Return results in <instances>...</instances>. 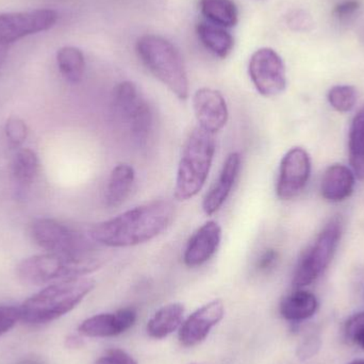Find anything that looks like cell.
I'll list each match as a JSON object with an SVG mask.
<instances>
[{
  "label": "cell",
  "mask_w": 364,
  "mask_h": 364,
  "mask_svg": "<svg viewBox=\"0 0 364 364\" xmlns=\"http://www.w3.org/2000/svg\"><path fill=\"white\" fill-rule=\"evenodd\" d=\"M184 306L168 304L160 308L147 324V333L154 339H164L181 328L183 323Z\"/></svg>",
  "instance_id": "d6986e66"
},
{
  "label": "cell",
  "mask_w": 364,
  "mask_h": 364,
  "mask_svg": "<svg viewBox=\"0 0 364 364\" xmlns=\"http://www.w3.org/2000/svg\"><path fill=\"white\" fill-rule=\"evenodd\" d=\"M193 108L198 127L210 134L220 132L228 121V108L224 96L216 90L203 87L193 96Z\"/></svg>",
  "instance_id": "7c38bea8"
},
{
  "label": "cell",
  "mask_w": 364,
  "mask_h": 364,
  "mask_svg": "<svg viewBox=\"0 0 364 364\" xmlns=\"http://www.w3.org/2000/svg\"><path fill=\"white\" fill-rule=\"evenodd\" d=\"M112 110L132 142L136 146L146 147L153 134L155 119L149 102L134 82L124 81L115 87Z\"/></svg>",
  "instance_id": "8992f818"
},
{
  "label": "cell",
  "mask_w": 364,
  "mask_h": 364,
  "mask_svg": "<svg viewBox=\"0 0 364 364\" xmlns=\"http://www.w3.org/2000/svg\"><path fill=\"white\" fill-rule=\"evenodd\" d=\"M278 254L274 250H267L261 255L258 261V269L262 272H267L275 267L277 262Z\"/></svg>",
  "instance_id": "1f68e13d"
},
{
  "label": "cell",
  "mask_w": 364,
  "mask_h": 364,
  "mask_svg": "<svg viewBox=\"0 0 364 364\" xmlns=\"http://www.w3.org/2000/svg\"><path fill=\"white\" fill-rule=\"evenodd\" d=\"M174 214L170 201H151L94 225L87 235L92 241L107 247H132L161 235L174 220Z\"/></svg>",
  "instance_id": "6da1fadb"
},
{
  "label": "cell",
  "mask_w": 364,
  "mask_h": 364,
  "mask_svg": "<svg viewBox=\"0 0 364 364\" xmlns=\"http://www.w3.org/2000/svg\"><path fill=\"white\" fill-rule=\"evenodd\" d=\"M66 344H68V348H76L81 346V340L75 337V336H72L66 340Z\"/></svg>",
  "instance_id": "e575fe53"
},
{
  "label": "cell",
  "mask_w": 364,
  "mask_h": 364,
  "mask_svg": "<svg viewBox=\"0 0 364 364\" xmlns=\"http://www.w3.org/2000/svg\"><path fill=\"white\" fill-rule=\"evenodd\" d=\"M102 261L95 255L92 256H70V255L46 254L29 257L19 263L17 275L21 282L33 286L85 277L97 271Z\"/></svg>",
  "instance_id": "277c9868"
},
{
  "label": "cell",
  "mask_w": 364,
  "mask_h": 364,
  "mask_svg": "<svg viewBox=\"0 0 364 364\" xmlns=\"http://www.w3.org/2000/svg\"><path fill=\"white\" fill-rule=\"evenodd\" d=\"M191 364H198V363H191Z\"/></svg>",
  "instance_id": "74e56055"
},
{
  "label": "cell",
  "mask_w": 364,
  "mask_h": 364,
  "mask_svg": "<svg viewBox=\"0 0 364 364\" xmlns=\"http://www.w3.org/2000/svg\"><path fill=\"white\" fill-rule=\"evenodd\" d=\"M248 74L258 93L264 97H274L286 90V66L277 51L269 47L252 53Z\"/></svg>",
  "instance_id": "30bf717a"
},
{
  "label": "cell",
  "mask_w": 364,
  "mask_h": 364,
  "mask_svg": "<svg viewBox=\"0 0 364 364\" xmlns=\"http://www.w3.org/2000/svg\"><path fill=\"white\" fill-rule=\"evenodd\" d=\"M136 322V310L124 308L114 314H97L87 318L79 325L78 331L87 338L117 337L132 328Z\"/></svg>",
  "instance_id": "5bb4252c"
},
{
  "label": "cell",
  "mask_w": 364,
  "mask_h": 364,
  "mask_svg": "<svg viewBox=\"0 0 364 364\" xmlns=\"http://www.w3.org/2000/svg\"><path fill=\"white\" fill-rule=\"evenodd\" d=\"M344 333L348 341L361 346L364 341V312L354 314L348 318L344 326Z\"/></svg>",
  "instance_id": "83f0119b"
},
{
  "label": "cell",
  "mask_w": 364,
  "mask_h": 364,
  "mask_svg": "<svg viewBox=\"0 0 364 364\" xmlns=\"http://www.w3.org/2000/svg\"><path fill=\"white\" fill-rule=\"evenodd\" d=\"M348 157L355 177L364 181V106L355 115L350 125Z\"/></svg>",
  "instance_id": "7402d4cb"
},
{
  "label": "cell",
  "mask_w": 364,
  "mask_h": 364,
  "mask_svg": "<svg viewBox=\"0 0 364 364\" xmlns=\"http://www.w3.org/2000/svg\"><path fill=\"white\" fill-rule=\"evenodd\" d=\"M342 235L339 218L329 220L311 246L301 255L293 275V287L304 288L314 284L331 264Z\"/></svg>",
  "instance_id": "52a82bcc"
},
{
  "label": "cell",
  "mask_w": 364,
  "mask_h": 364,
  "mask_svg": "<svg viewBox=\"0 0 364 364\" xmlns=\"http://www.w3.org/2000/svg\"><path fill=\"white\" fill-rule=\"evenodd\" d=\"M200 11L210 23L220 27H235L239 21V12L232 0H200Z\"/></svg>",
  "instance_id": "603a6c76"
},
{
  "label": "cell",
  "mask_w": 364,
  "mask_h": 364,
  "mask_svg": "<svg viewBox=\"0 0 364 364\" xmlns=\"http://www.w3.org/2000/svg\"><path fill=\"white\" fill-rule=\"evenodd\" d=\"M329 104L338 112H350L357 102V91L352 85H336L328 92Z\"/></svg>",
  "instance_id": "484cf974"
},
{
  "label": "cell",
  "mask_w": 364,
  "mask_h": 364,
  "mask_svg": "<svg viewBox=\"0 0 364 364\" xmlns=\"http://www.w3.org/2000/svg\"><path fill=\"white\" fill-rule=\"evenodd\" d=\"M354 186V173L342 164H333L323 176L321 194L329 203H341L353 194Z\"/></svg>",
  "instance_id": "e0dca14e"
},
{
  "label": "cell",
  "mask_w": 364,
  "mask_h": 364,
  "mask_svg": "<svg viewBox=\"0 0 364 364\" xmlns=\"http://www.w3.org/2000/svg\"><path fill=\"white\" fill-rule=\"evenodd\" d=\"M94 288L95 282L87 277L53 282L23 301L19 307V321L43 325L58 320L74 310Z\"/></svg>",
  "instance_id": "7a4b0ae2"
},
{
  "label": "cell",
  "mask_w": 364,
  "mask_h": 364,
  "mask_svg": "<svg viewBox=\"0 0 364 364\" xmlns=\"http://www.w3.org/2000/svg\"><path fill=\"white\" fill-rule=\"evenodd\" d=\"M60 73L68 82L76 85L82 80L85 72V59L82 51L74 46H64L57 53Z\"/></svg>",
  "instance_id": "d4e9b609"
},
{
  "label": "cell",
  "mask_w": 364,
  "mask_h": 364,
  "mask_svg": "<svg viewBox=\"0 0 364 364\" xmlns=\"http://www.w3.org/2000/svg\"><path fill=\"white\" fill-rule=\"evenodd\" d=\"M6 136L13 147H19L28 136V127L25 122L19 117H12L6 123Z\"/></svg>",
  "instance_id": "4316f807"
},
{
  "label": "cell",
  "mask_w": 364,
  "mask_h": 364,
  "mask_svg": "<svg viewBox=\"0 0 364 364\" xmlns=\"http://www.w3.org/2000/svg\"><path fill=\"white\" fill-rule=\"evenodd\" d=\"M222 240V229L214 220L203 224L197 229L186 244L183 262L188 267L205 264L218 252Z\"/></svg>",
  "instance_id": "9a60e30c"
},
{
  "label": "cell",
  "mask_w": 364,
  "mask_h": 364,
  "mask_svg": "<svg viewBox=\"0 0 364 364\" xmlns=\"http://www.w3.org/2000/svg\"><path fill=\"white\" fill-rule=\"evenodd\" d=\"M350 364H364V360H356V361H354V363H352Z\"/></svg>",
  "instance_id": "d590c367"
},
{
  "label": "cell",
  "mask_w": 364,
  "mask_h": 364,
  "mask_svg": "<svg viewBox=\"0 0 364 364\" xmlns=\"http://www.w3.org/2000/svg\"><path fill=\"white\" fill-rule=\"evenodd\" d=\"M139 57L149 72L179 100L188 97V78L178 49L156 34L141 36L136 43Z\"/></svg>",
  "instance_id": "5b68a950"
},
{
  "label": "cell",
  "mask_w": 364,
  "mask_h": 364,
  "mask_svg": "<svg viewBox=\"0 0 364 364\" xmlns=\"http://www.w3.org/2000/svg\"><path fill=\"white\" fill-rule=\"evenodd\" d=\"M318 301L316 295L308 291L297 290L282 299L280 314L291 322H301L312 318L318 311Z\"/></svg>",
  "instance_id": "ffe728a7"
},
{
  "label": "cell",
  "mask_w": 364,
  "mask_h": 364,
  "mask_svg": "<svg viewBox=\"0 0 364 364\" xmlns=\"http://www.w3.org/2000/svg\"><path fill=\"white\" fill-rule=\"evenodd\" d=\"M197 36L203 46L220 59L228 57L235 46L232 36L225 28L211 23H199Z\"/></svg>",
  "instance_id": "44dd1931"
},
{
  "label": "cell",
  "mask_w": 364,
  "mask_h": 364,
  "mask_svg": "<svg viewBox=\"0 0 364 364\" xmlns=\"http://www.w3.org/2000/svg\"><path fill=\"white\" fill-rule=\"evenodd\" d=\"M40 170L38 155L29 149L17 151L12 164V177L21 190L29 188L36 181Z\"/></svg>",
  "instance_id": "cb8c5ba5"
},
{
  "label": "cell",
  "mask_w": 364,
  "mask_h": 364,
  "mask_svg": "<svg viewBox=\"0 0 364 364\" xmlns=\"http://www.w3.org/2000/svg\"><path fill=\"white\" fill-rule=\"evenodd\" d=\"M361 346V348H363V350H364V341L363 342V343H361V346Z\"/></svg>",
  "instance_id": "8d00e7d4"
},
{
  "label": "cell",
  "mask_w": 364,
  "mask_h": 364,
  "mask_svg": "<svg viewBox=\"0 0 364 364\" xmlns=\"http://www.w3.org/2000/svg\"><path fill=\"white\" fill-rule=\"evenodd\" d=\"M32 240L47 252L70 255V256H92L94 243L89 235H83L68 225L53 218H38L31 225Z\"/></svg>",
  "instance_id": "ba28073f"
},
{
  "label": "cell",
  "mask_w": 364,
  "mask_h": 364,
  "mask_svg": "<svg viewBox=\"0 0 364 364\" xmlns=\"http://www.w3.org/2000/svg\"><path fill=\"white\" fill-rule=\"evenodd\" d=\"M360 6V2L358 0H346V1L341 2L338 4L335 8V14L338 17H348L350 15L354 14Z\"/></svg>",
  "instance_id": "d6a6232c"
},
{
  "label": "cell",
  "mask_w": 364,
  "mask_h": 364,
  "mask_svg": "<svg viewBox=\"0 0 364 364\" xmlns=\"http://www.w3.org/2000/svg\"><path fill=\"white\" fill-rule=\"evenodd\" d=\"M95 364H138L129 354L119 350L113 348L105 353Z\"/></svg>",
  "instance_id": "f546056e"
},
{
  "label": "cell",
  "mask_w": 364,
  "mask_h": 364,
  "mask_svg": "<svg viewBox=\"0 0 364 364\" xmlns=\"http://www.w3.org/2000/svg\"><path fill=\"white\" fill-rule=\"evenodd\" d=\"M311 174V160L305 149L294 147L282 158L276 193L282 200H290L303 192Z\"/></svg>",
  "instance_id": "8fae6325"
},
{
  "label": "cell",
  "mask_w": 364,
  "mask_h": 364,
  "mask_svg": "<svg viewBox=\"0 0 364 364\" xmlns=\"http://www.w3.org/2000/svg\"><path fill=\"white\" fill-rule=\"evenodd\" d=\"M136 172L129 164H121L115 166L109 177L105 191V203L107 207L117 208L123 205L134 188Z\"/></svg>",
  "instance_id": "ac0fdd59"
},
{
  "label": "cell",
  "mask_w": 364,
  "mask_h": 364,
  "mask_svg": "<svg viewBox=\"0 0 364 364\" xmlns=\"http://www.w3.org/2000/svg\"><path fill=\"white\" fill-rule=\"evenodd\" d=\"M242 159L240 154L232 153L227 157L218 181L213 184L203 201V210L211 216L218 211L230 195L231 190L239 177Z\"/></svg>",
  "instance_id": "2e32d148"
},
{
  "label": "cell",
  "mask_w": 364,
  "mask_h": 364,
  "mask_svg": "<svg viewBox=\"0 0 364 364\" xmlns=\"http://www.w3.org/2000/svg\"><path fill=\"white\" fill-rule=\"evenodd\" d=\"M215 154L214 134L203 128L193 129L184 144L175 184V198L186 201L196 196L205 186Z\"/></svg>",
  "instance_id": "3957f363"
},
{
  "label": "cell",
  "mask_w": 364,
  "mask_h": 364,
  "mask_svg": "<svg viewBox=\"0 0 364 364\" xmlns=\"http://www.w3.org/2000/svg\"><path fill=\"white\" fill-rule=\"evenodd\" d=\"M309 17L307 15L303 14V13H297L295 16H293V21H291L292 25L296 26L297 29H301V28H306L309 25Z\"/></svg>",
  "instance_id": "836d02e7"
},
{
  "label": "cell",
  "mask_w": 364,
  "mask_h": 364,
  "mask_svg": "<svg viewBox=\"0 0 364 364\" xmlns=\"http://www.w3.org/2000/svg\"><path fill=\"white\" fill-rule=\"evenodd\" d=\"M224 316L223 301L220 299L210 301L197 309L182 323L179 341L186 348L198 346L205 340L211 329L223 320Z\"/></svg>",
  "instance_id": "4fadbf2b"
},
{
  "label": "cell",
  "mask_w": 364,
  "mask_h": 364,
  "mask_svg": "<svg viewBox=\"0 0 364 364\" xmlns=\"http://www.w3.org/2000/svg\"><path fill=\"white\" fill-rule=\"evenodd\" d=\"M318 348H320V339L316 336H311L305 339L301 348H299V356L303 359L311 358L316 354Z\"/></svg>",
  "instance_id": "4dcf8cb0"
},
{
  "label": "cell",
  "mask_w": 364,
  "mask_h": 364,
  "mask_svg": "<svg viewBox=\"0 0 364 364\" xmlns=\"http://www.w3.org/2000/svg\"><path fill=\"white\" fill-rule=\"evenodd\" d=\"M19 308L12 306H1L0 307V337L9 333L18 322Z\"/></svg>",
  "instance_id": "f1b7e54d"
},
{
  "label": "cell",
  "mask_w": 364,
  "mask_h": 364,
  "mask_svg": "<svg viewBox=\"0 0 364 364\" xmlns=\"http://www.w3.org/2000/svg\"><path fill=\"white\" fill-rule=\"evenodd\" d=\"M58 18L50 9L0 13V51L26 36L51 29Z\"/></svg>",
  "instance_id": "9c48e42d"
}]
</instances>
